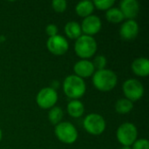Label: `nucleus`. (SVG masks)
<instances>
[{
	"label": "nucleus",
	"instance_id": "1",
	"mask_svg": "<svg viewBox=\"0 0 149 149\" xmlns=\"http://www.w3.org/2000/svg\"><path fill=\"white\" fill-rule=\"evenodd\" d=\"M118 82L116 74L108 69L99 70L93 73V83L94 86L101 92H109L113 90Z\"/></svg>",
	"mask_w": 149,
	"mask_h": 149
},
{
	"label": "nucleus",
	"instance_id": "2",
	"mask_svg": "<svg viewBox=\"0 0 149 149\" xmlns=\"http://www.w3.org/2000/svg\"><path fill=\"white\" fill-rule=\"evenodd\" d=\"M63 90L67 97L78 100L85 94L86 86L83 79L76 75H70L64 80Z\"/></svg>",
	"mask_w": 149,
	"mask_h": 149
},
{
	"label": "nucleus",
	"instance_id": "3",
	"mask_svg": "<svg viewBox=\"0 0 149 149\" xmlns=\"http://www.w3.org/2000/svg\"><path fill=\"white\" fill-rule=\"evenodd\" d=\"M76 54L84 59L93 57L97 51V43L95 39L87 35H81L75 42L74 45Z\"/></svg>",
	"mask_w": 149,
	"mask_h": 149
},
{
	"label": "nucleus",
	"instance_id": "4",
	"mask_svg": "<svg viewBox=\"0 0 149 149\" xmlns=\"http://www.w3.org/2000/svg\"><path fill=\"white\" fill-rule=\"evenodd\" d=\"M55 134L61 142L65 144H72L78 139L77 129L70 122H60L56 125Z\"/></svg>",
	"mask_w": 149,
	"mask_h": 149
},
{
	"label": "nucleus",
	"instance_id": "5",
	"mask_svg": "<svg viewBox=\"0 0 149 149\" xmlns=\"http://www.w3.org/2000/svg\"><path fill=\"white\" fill-rule=\"evenodd\" d=\"M138 132L133 123L126 122L120 125L117 130V139L123 146H132L137 139Z\"/></svg>",
	"mask_w": 149,
	"mask_h": 149
},
{
	"label": "nucleus",
	"instance_id": "6",
	"mask_svg": "<svg viewBox=\"0 0 149 149\" xmlns=\"http://www.w3.org/2000/svg\"><path fill=\"white\" fill-rule=\"evenodd\" d=\"M83 126L88 134L100 135L106 129V121L101 115L98 113H91L85 118Z\"/></svg>",
	"mask_w": 149,
	"mask_h": 149
},
{
	"label": "nucleus",
	"instance_id": "7",
	"mask_svg": "<svg viewBox=\"0 0 149 149\" xmlns=\"http://www.w3.org/2000/svg\"><path fill=\"white\" fill-rule=\"evenodd\" d=\"M123 92L128 100L132 102L137 101L142 98L144 94V87L139 80L131 79L124 82Z\"/></svg>",
	"mask_w": 149,
	"mask_h": 149
},
{
	"label": "nucleus",
	"instance_id": "8",
	"mask_svg": "<svg viewBox=\"0 0 149 149\" xmlns=\"http://www.w3.org/2000/svg\"><path fill=\"white\" fill-rule=\"evenodd\" d=\"M36 100L38 107L43 109L52 108L58 101V93L55 89L45 87L38 92Z\"/></svg>",
	"mask_w": 149,
	"mask_h": 149
},
{
	"label": "nucleus",
	"instance_id": "9",
	"mask_svg": "<svg viewBox=\"0 0 149 149\" xmlns=\"http://www.w3.org/2000/svg\"><path fill=\"white\" fill-rule=\"evenodd\" d=\"M47 48L50 52L54 55L61 56L64 55L69 48V44L67 40L60 36L56 35L54 37H51L47 40Z\"/></svg>",
	"mask_w": 149,
	"mask_h": 149
},
{
	"label": "nucleus",
	"instance_id": "10",
	"mask_svg": "<svg viewBox=\"0 0 149 149\" xmlns=\"http://www.w3.org/2000/svg\"><path fill=\"white\" fill-rule=\"evenodd\" d=\"M81 31L87 36L94 35L98 33L101 29V21L99 17L91 15L82 21V24L80 25Z\"/></svg>",
	"mask_w": 149,
	"mask_h": 149
},
{
	"label": "nucleus",
	"instance_id": "11",
	"mask_svg": "<svg viewBox=\"0 0 149 149\" xmlns=\"http://www.w3.org/2000/svg\"><path fill=\"white\" fill-rule=\"evenodd\" d=\"M138 33H139V25L134 19H130L124 22L120 30V37L126 40H131L135 38Z\"/></svg>",
	"mask_w": 149,
	"mask_h": 149
},
{
	"label": "nucleus",
	"instance_id": "12",
	"mask_svg": "<svg viewBox=\"0 0 149 149\" xmlns=\"http://www.w3.org/2000/svg\"><path fill=\"white\" fill-rule=\"evenodd\" d=\"M125 18L128 20L134 18L140 10V4L136 0H123L120 2V9Z\"/></svg>",
	"mask_w": 149,
	"mask_h": 149
},
{
	"label": "nucleus",
	"instance_id": "13",
	"mask_svg": "<svg viewBox=\"0 0 149 149\" xmlns=\"http://www.w3.org/2000/svg\"><path fill=\"white\" fill-rule=\"evenodd\" d=\"M73 69L76 73V76L81 79L91 77L92 75H93L94 71H95L93 63L86 59H83V60L77 62L74 65Z\"/></svg>",
	"mask_w": 149,
	"mask_h": 149
},
{
	"label": "nucleus",
	"instance_id": "14",
	"mask_svg": "<svg viewBox=\"0 0 149 149\" xmlns=\"http://www.w3.org/2000/svg\"><path fill=\"white\" fill-rule=\"evenodd\" d=\"M133 72L141 77H147L149 74V61L148 58H139L132 64Z\"/></svg>",
	"mask_w": 149,
	"mask_h": 149
},
{
	"label": "nucleus",
	"instance_id": "15",
	"mask_svg": "<svg viewBox=\"0 0 149 149\" xmlns=\"http://www.w3.org/2000/svg\"><path fill=\"white\" fill-rule=\"evenodd\" d=\"M68 113L73 118H79L83 115L85 112V107L81 101L79 100H72L67 106Z\"/></svg>",
	"mask_w": 149,
	"mask_h": 149
},
{
	"label": "nucleus",
	"instance_id": "16",
	"mask_svg": "<svg viewBox=\"0 0 149 149\" xmlns=\"http://www.w3.org/2000/svg\"><path fill=\"white\" fill-rule=\"evenodd\" d=\"M94 5L92 1H82L76 5V12L79 17H86L93 12Z\"/></svg>",
	"mask_w": 149,
	"mask_h": 149
},
{
	"label": "nucleus",
	"instance_id": "17",
	"mask_svg": "<svg viewBox=\"0 0 149 149\" xmlns=\"http://www.w3.org/2000/svg\"><path fill=\"white\" fill-rule=\"evenodd\" d=\"M65 32L71 39H78L81 36V27L79 24L74 21L68 22L65 26Z\"/></svg>",
	"mask_w": 149,
	"mask_h": 149
},
{
	"label": "nucleus",
	"instance_id": "18",
	"mask_svg": "<svg viewBox=\"0 0 149 149\" xmlns=\"http://www.w3.org/2000/svg\"><path fill=\"white\" fill-rule=\"evenodd\" d=\"M134 108L133 102L128 100L127 99H120L115 104V110L118 113L126 114L132 111Z\"/></svg>",
	"mask_w": 149,
	"mask_h": 149
},
{
	"label": "nucleus",
	"instance_id": "19",
	"mask_svg": "<svg viewBox=\"0 0 149 149\" xmlns=\"http://www.w3.org/2000/svg\"><path fill=\"white\" fill-rule=\"evenodd\" d=\"M106 17L107 21H109L110 23H113V24L120 23L121 21L125 19L121 10L119 8H111L107 10L106 13Z\"/></svg>",
	"mask_w": 149,
	"mask_h": 149
},
{
	"label": "nucleus",
	"instance_id": "20",
	"mask_svg": "<svg viewBox=\"0 0 149 149\" xmlns=\"http://www.w3.org/2000/svg\"><path fill=\"white\" fill-rule=\"evenodd\" d=\"M63 116H64L63 110L58 107H53L52 108H51L49 114H48L49 120L53 125H58V123H60V121L63 119Z\"/></svg>",
	"mask_w": 149,
	"mask_h": 149
},
{
	"label": "nucleus",
	"instance_id": "21",
	"mask_svg": "<svg viewBox=\"0 0 149 149\" xmlns=\"http://www.w3.org/2000/svg\"><path fill=\"white\" fill-rule=\"evenodd\" d=\"M93 5L99 10H107L111 8H113V5L114 4V0H97L93 1Z\"/></svg>",
	"mask_w": 149,
	"mask_h": 149
},
{
	"label": "nucleus",
	"instance_id": "22",
	"mask_svg": "<svg viewBox=\"0 0 149 149\" xmlns=\"http://www.w3.org/2000/svg\"><path fill=\"white\" fill-rule=\"evenodd\" d=\"M52 9L56 12L61 13L66 10L67 3L65 0H54L52 2Z\"/></svg>",
	"mask_w": 149,
	"mask_h": 149
},
{
	"label": "nucleus",
	"instance_id": "23",
	"mask_svg": "<svg viewBox=\"0 0 149 149\" xmlns=\"http://www.w3.org/2000/svg\"><path fill=\"white\" fill-rule=\"evenodd\" d=\"M93 65L94 66V69L96 68L98 71L105 69V66L107 65V58H106V57H104L103 55L97 56L94 58V61H93Z\"/></svg>",
	"mask_w": 149,
	"mask_h": 149
},
{
	"label": "nucleus",
	"instance_id": "24",
	"mask_svg": "<svg viewBox=\"0 0 149 149\" xmlns=\"http://www.w3.org/2000/svg\"><path fill=\"white\" fill-rule=\"evenodd\" d=\"M132 149H149V142L146 139H140L135 141Z\"/></svg>",
	"mask_w": 149,
	"mask_h": 149
},
{
	"label": "nucleus",
	"instance_id": "25",
	"mask_svg": "<svg viewBox=\"0 0 149 149\" xmlns=\"http://www.w3.org/2000/svg\"><path fill=\"white\" fill-rule=\"evenodd\" d=\"M45 31H46V34L49 36V38L54 37V36L58 35V27L52 24H48L45 28Z\"/></svg>",
	"mask_w": 149,
	"mask_h": 149
},
{
	"label": "nucleus",
	"instance_id": "26",
	"mask_svg": "<svg viewBox=\"0 0 149 149\" xmlns=\"http://www.w3.org/2000/svg\"><path fill=\"white\" fill-rule=\"evenodd\" d=\"M120 149H132L130 147H127V146H123Z\"/></svg>",
	"mask_w": 149,
	"mask_h": 149
},
{
	"label": "nucleus",
	"instance_id": "27",
	"mask_svg": "<svg viewBox=\"0 0 149 149\" xmlns=\"http://www.w3.org/2000/svg\"><path fill=\"white\" fill-rule=\"evenodd\" d=\"M2 135H3V134H2V131H1V129H0V141L2 140Z\"/></svg>",
	"mask_w": 149,
	"mask_h": 149
},
{
	"label": "nucleus",
	"instance_id": "28",
	"mask_svg": "<svg viewBox=\"0 0 149 149\" xmlns=\"http://www.w3.org/2000/svg\"><path fill=\"white\" fill-rule=\"evenodd\" d=\"M0 42H1V41H0Z\"/></svg>",
	"mask_w": 149,
	"mask_h": 149
}]
</instances>
